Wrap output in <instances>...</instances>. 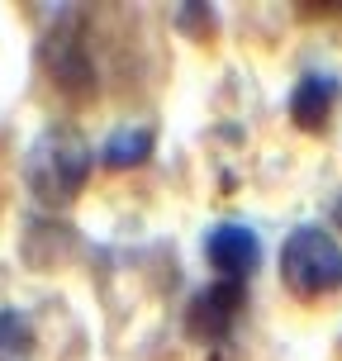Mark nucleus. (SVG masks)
<instances>
[{"label":"nucleus","mask_w":342,"mask_h":361,"mask_svg":"<svg viewBox=\"0 0 342 361\" xmlns=\"http://www.w3.org/2000/svg\"><path fill=\"white\" fill-rule=\"evenodd\" d=\"M24 176H29V190L43 204H67L90 176V147L81 143V133H72V128H48L29 147Z\"/></svg>","instance_id":"f257e3e1"},{"label":"nucleus","mask_w":342,"mask_h":361,"mask_svg":"<svg viewBox=\"0 0 342 361\" xmlns=\"http://www.w3.org/2000/svg\"><path fill=\"white\" fill-rule=\"evenodd\" d=\"M281 276H286L290 295L300 300H324L333 290H342V247L338 238L324 228H295L281 247Z\"/></svg>","instance_id":"f03ea898"},{"label":"nucleus","mask_w":342,"mask_h":361,"mask_svg":"<svg viewBox=\"0 0 342 361\" xmlns=\"http://www.w3.org/2000/svg\"><path fill=\"white\" fill-rule=\"evenodd\" d=\"M204 257H209V267L219 271V281L243 286L257 271V262H262V243H257V233L243 228V224H219V228H209V238H204Z\"/></svg>","instance_id":"7ed1b4c3"},{"label":"nucleus","mask_w":342,"mask_h":361,"mask_svg":"<svg viewBox=\"0 0 342 361\" xmlns=\"http://www.w3.org/2000/svg\"><path fill=\"white\" fill-rule=\"evenodd\" d=\"M238 309H243V286L214 281V286H204L195 300H190L185 328H190V338H200V343H224L228 328H233V319H238Z\"/></svg>","instance_id":"20e7f679"},{"label":"nucleus","mask_w":342,"mask_h":361,"mask_svg":"<svg viewBox=\"0 0 342 361\" xmlns=\"http://www.w3.org/2000/svg\"><path fill=\"white\" fill-rule=\"evenodd\" d=\"M333 100H338V81L324 72H309L295 81V90H290V119L300 128H324L328 114H333Z\"/></svg>","instance_id":"39448f33"},{"label":"nucleus","mask_w":342,"mask_h":361,"mask_svg":"<svg viewBox=\"0 0 342 361\" xmlns=\"http://www.w3.org/2000/svg\"><path fill=\"white\" fill-rule=\"evenodd\" d=\"M152 152V128L143 124H128V128H114L105 143V162L109 166H138Z\"/></svg>","instance_id":"423d86ee"},{"label":"nucleus","mask_w":342,"mask_h":361,"mask_svg":"<svg viewBox=\"0 0 342 361\" xmlns=\"http://www.w3.org/2000/svg\"><path fill=\"white\" fill-rule=\"evenodd\" d=\"M34 357V328L19 309H0V361H29Z\"/></svg>","instance_id":"0eeeda50"},{"label":"nucleus","mask_w":342,"mask_h":361,"mask_svg":"<svg viewBox=\"0 0 342 361\" xmlns=\"http://www.w3.org/2000/svg\"><path fill=\"white\" fill-rule=\"evenodd\" d=\"M333 219H338V224H342V200H338V209H333Z\"/></svg>","instance_id":"6e6552de"}]
</instances>
